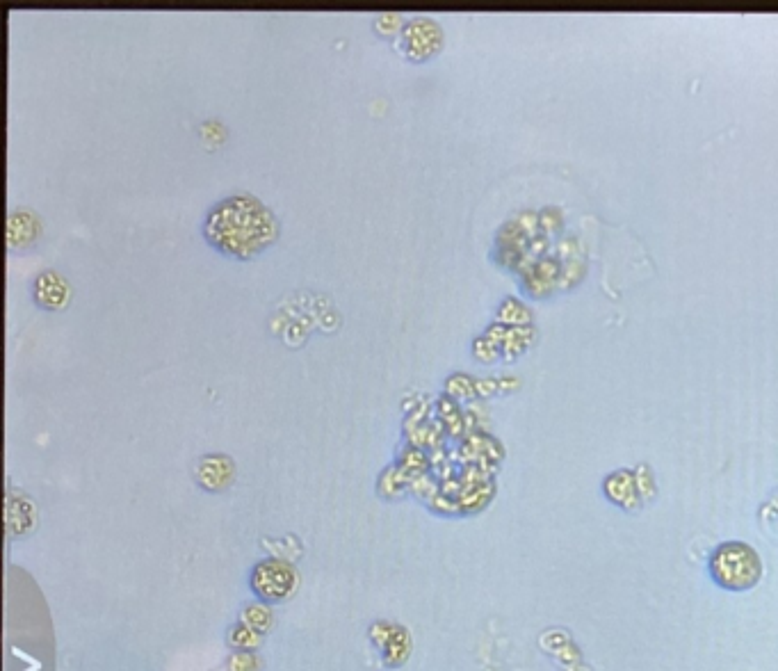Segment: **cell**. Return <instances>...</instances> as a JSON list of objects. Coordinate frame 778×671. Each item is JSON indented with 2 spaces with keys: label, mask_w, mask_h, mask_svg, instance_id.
<instances>
[{
  "label": "cell",
  "mask_w": 778,
  "mask_h": 671,
  "mask_svg": "<svg viewBox=\"0 0 778 671\" xmlns=\"http://www.w3.org/2000/svg\"><path fill=\"white\" fill-rule=\"evenodd\" d=\"M210 245L233 258H254L279 238V222L261 201L235 194L210 210L204 224Z\"/></svg>",
  "instance_id": "6da1fadb"
},
{
  "label": "cell",
  "mask_w": 778,
  "mask_h": 671,
  "mask_svg": "<svg viewBox=\"0 0 778 671\" xmlns=\"http://www.w3.org/2000/svg\"><path fill=\"white\" fill-rule=\"evenodd\" d=\"M710 578L728 592H747L763 578V560L744 541H726L715 548L708 562Z\"/></svg>",
  "instance_id": "7a4b0ae2"
},
{
  "label": "cell",
  "mask_w": 778,
  "mask_h": 671,
  "mask_svg": "<svg viewBox=\"0 0 778 671\" xmlns=\"http://www.w3.org/2000/svg\"><path fill=\"white\" fill-rule=\"evenodd\" d=\"M299 576L293 564L283 560H265L251 571V589L265 603H283L295 594Z\"/></svg>",
  "instance_id": "3957f363"
},
{
  "label": "cell",
  "mask_w": 778,
  "mask_h": 671,
  "mask_svg": "<svg viewBox=\"0 0 778 671\" xmlns=\"http://www.w3.org/2000/svg\"><path fill=\"white\" fill-rule=\"evenodd\" d=\"M400 42L404 55L420 62L432 58V55L439 51L443 44V32L439 23L420 16V19H411L407 26H404Z\"/></svg>",
  "instance_id": "277c9868"
},
{
  "label": "cell",
  "mask_w": 778,
  "mask_h": 671,
  "mask_svg": "<svg viewBox=\"0 0 778 671\" xmlns=\"http://www.w3.org/2000/svg\"><path fill=\"white\" fill-rule=\"evenodd\" d=\"M370 635H372V640L377 642L379 649H382L384 660L391 667L402 665V662L409 658L411 640H409V633L404 628L379 621V624L370 628Z\"/></svg>",
  "instance_id": "5b68a950"
},
{
  "label": "cell",
  "mask_w": 778,
  "mask_h": 671,
  "mask_svg": "<svg viewBox=\"0 0 778 671\" xmlns=\"http://www.w3.org/2000/svg\"><path fill=\"white\" fill-rule=\"evenodd\" d=\"M235 466L226 455H206L197 462L194 478L206 491H224L233 482Z\"/></svg>",
  "instance_id": "8992f818"
},
{
  "label": "cell",
  "mask_w": 778,
  "mask_h": 671,
  "mask_svg": "<svg viewBox=\"0 0 778 671\" xmlns=\"http://www.w3.org/2000/svg\"><path fill=\"white\" fill-rule=\"evenodd\" d=\"M71 297L69 281L55 270H46L35 281V299L42 309L48 311H60L67 306Z\"/></svg>",
  "instance_id": "52a82bcc"
},
{
  "label": "cell",
  "mask_w": 778,
  "mask_h": 671,
  "mask_svg": "<svg viewBox=\"0 0 778 671\" xmlns=\"http://www.w3.org/2000/svg\"><path fill=\"white\" fill-rule=\"evenodd\" d=\"M39 231H42V226H39L35 213L16 210V213L10 215V224H7V242H10L12 249L26 247L39 238Z\"/></svg>",
  "instance_id": "ba28073f"
},
{
  "label": "cell",
  "mask_w": 778,
  "mask_h": 671,
  "mask_svg": "<svg viewBox=\"0 0 778 671\" xmlns=\"http://www.w3.org/2000/svg\"><path fill=\"white\" fill-rule=\"evenodd\" d=\"M409 484H411L409 473L402 471V468L391 466L388 471H384L382 478H379V491H382V496L386 498H397L402 496Z\"/></svg>",
  "instance_id": "9c48e42d"
},
{
  "label": "cell",
  "mask_w": 778,
  "mask_h": 671,
  "mask_svg": "<svg viewBox=\"0 0 778 671\" xmlns=\"http://www.w3.org/2000/svg\"><path fill=\"white\" fill-rule=\"evenodd\" d=\"M242 624L263 635L272 626V614H270V610L265 608V605L251 603V605H247L245 610H242Z\"/></svg>",
  "instance_id": "30bf717a"
},
{
  "label": "cell",
  "mask_w": 778,
  "mask_h": 671,
  "mask_svg": "<svg viewBox=\"0 0 778 671\" xmlns=\"http://www.w3.org/2000/svg\"><path fill=\"white\" fill-rule=\"evenodd\" d=\"M427 466H429V459L425 455V448L411 446V448H407V450L402 452L400 468H402V471L409 473L411 480L416 478V475H420V473H427Z\"/></svg>",
  "instance_id": "8fae6325"
},
{
  "label": "cell",
  "mask_w": 778,
  "mask_h": 671,
  "mask_svg": "<svg viewBox=\"0 0 778 671\" xmlns=\"http://www.w3.org/2000/svg\"><path fill=\"white\" fill-rule=\"evenodd\" d=\"M758 519L767 535L778 541V489L765 500L763 507H760Z\"/></svg>",
  "instance_id": "7c38bea8"
},
{
  "label": "cell",
  "mask_w": 778,
  "mask_h": 671,
  "mask_svg": "<svg viewBox=\"0 0 778 671\" xmlns=\"http://www.w3.org/2000/svg\"><path fill=\"white\" fill-rule=\"evenodd\" d=\"M258 642H261V633H256V630H251L249 626L240 624V626H233L231 633H229V644L233 646V649L238 651H251L256 649Z\"/></svg>",
  "instance_id": "4fadbf2b"
},
{
  "label": "cell",
  "mask_w": 778,
  "mask_h": 671,
  "mask_svg": "<svg viewBox=\"0 0 778 671\" xmlns=\"http://www.w3.org/2000/svg\"><path fill=\"white\" fill-rule=\"evenodd\" d=\"M475 393V382L468 375H450L445 382V395L455 400H468Z\"/></svg>",
  "instance_id": "5bb4252c"
},
{
  "label": "cell",
  "mask_w": 778,
  "mask_h": 671,
  "mask_svg": "<svg viewBox=\"0 0 778 671\" xmlns=\"http://www.w3.org/2000/svg\"><path fill=\"white\" fill-rule=\"evenodd\" d=\"M409 489H413V493H416L418 498H423V500H427V503H432V498L436 496V493H439V484H436V480L429 473H420V475H416V478L411 480Z\"/></svg>",
  "instance_id": "9a60e30c"
},
{
  "label": "cell",
  "mask_w": 778,
  "mask_h": 671,
  "mask_svg": "<svg viewBox=\"0 0 778 671\" xmlns=\"http://www.w3.org/2000/svg\"><path fill=\"white\" fill-rule=\"evenodd\" d=\"M375 28L379 30V35H386V37L397 35V32L404 30V21H402V16H397V14H384L375 21Z\"/></svg>",
  "instance_id": "2e32d148"
},
{
  "label": "cell",
  "mask_w": 778,
  "mask_h": 671,
  "mask_svg": "<svg viewBox=\"0 0 778 671\" xmlns=\"http://www.w3.org/2000/svg\"><path fill=\"white\" fill-rule=\"evenodd\" d=\"M229 671H258L256 656L249 651L233 653L231 660H229Z\"/></svg>",
  "instance_id": "e0dca14e"
},
{
  "label": "cell",
  "mask_w": 778,
  "mask_h": 671,
  "mask_svg": "<svg viewBox=\"0 0 778 671\" xmlns=\"http://www.w3.org/2000/svg\"><path fill=\"white\" fill-rule=\"evenodd\" d=\"M475 357L482 359V361H491L493 357L498 354V345L491 341V338H477L475 341Z\"/></svg>",
  "instance_id": "ac0fdd59"
},
{
  "label": "cell",
  "mask_w": 778,
  "mask_h": 671,
  "mask_svg": "<svg viewBox=\"0 0 778 671\" xmlns=\"http://www.w3.org/2000/svg\"><path fill=\"white\" fill-rule=\"evenodd\" d=\"M436 411H439V416L443 420V418H448L450 414H455V411H459V409H457L455 398H450V395H443V398H439V402H436Z\"/></svg>",
  "instance_id": "d6986e66"
},
{
  "label": "cell",
  "mask_w": 778,
  "mask_h": 671,
  "mask_svg": "<svg viewBox=\"0 0 778 671\" xmlns=\"http://www.w3.org/2000/svg\"><path fill=\"white\" fill-rule=\"evenodd\" d=\"M304 336H306V331L302 327H299V325H288V329H286L288 345H299V343L304 341Z\"/></svg>",
  "instance_id": "ffe728a7"
}]
</instances>
